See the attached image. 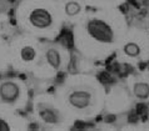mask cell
Segmentation results:
<instances>
[{
    "mask_svg": "<svg viewBox=\"0 0 149 131\" xmlns=\"http://www.w3.org/2000/svg\"><path fill=\"white\" fill-rule=\"evenodd\" d=\"M35 56H36V51L30 45H26V46L22 48V50H20V58L25 63H31L35 59Z\"/></svg>",
    "mask_w": 149,
    "mask_h": 131,
    "instance_id": "8",
    "label": "cell"
},
{
    "mask_svg": "<svg viewBox=\"0 0 149 131\" xmlns=\"http://www.w3.org/2000/svg\"><path fill=\"white\" fill-rule=\"evenodd\" d=\"M68 102L74 109L84 110L92 104V94L86 90H75L69 94Z\"/></svg>",
    "mask_w": 149,
    "mask_h": 131,
    "instance_id": "3",
    "label": "cell"
},
{
    "mask_svg": "<svg viewBox=\"0 0 149 131\" xmlns=\"http://www.w3.org/2000/svg\"><path fill=\"white\" fill-rule=\"evenodd\" d=\"M29 23L33 28H36V29H49L53 25V15L48 9L35 8L29 14Z\"/></svg>",
    "mask_w": 149,
    "mask_h": 131,
    "instance_id": "2",
    "label": "cell"
},
{
    "mask_svg": "<svg viewBox=\"0 0 149 131\" xmlns=\"http://www.w3.org/2000/svg\"><path fill=\"white\" fill-rule=\"evenodd\" d=\"M124 52H125V55L130 56V58H136L139 54H140V48L138 44L135 43H128L124 45Z\"/></svg>",
    "mask_w": 149,
    "mask_h": 131,
    "instance_id": "10",
    "label": "cell"
},
{
    "mask_svg": "<svg viewBox=\"0 0 149 131\" xmlns=\"http://www.w3.org/2000/svg\"><path fill=\"white\" fill-rule=\"evenodd\" d=\"M80 11H81V5L78 1L72 0V1H68L65 4V13H67V15L75 16V15L79 14Z\"/></svg>",
    "mask_w": 149,
    "mask_h": 131,
    "instance_id": "9",
    "label": "cell"
},
{
    "mask_svg": "<svg viewBox=\"0 0 149 131\" xmlns=\"http://www.w3.org/2000/svg\"><path fill=\"white\" fill-rule=\"evenodd\" d=\"M9 130H10L9 124H8L5 120L0 119V131H9Z\"/></svg>",
    "mask_w": 149,
    "mask_h": 131,
    "instance_id": "11",
    "label": "cell"
},
{
    "mask_svg": "<svg viewBox=\"0 0 149 131\" xmlns=\"http://www.w3.org/2000/svg\"><path fill=\"white\" fill-rule=\"evenodd\" d=\"M86 32L95 41L102 44H111L114 41V30L103 19L93 18L86 23Z\"/></svg>",
    "mask_w": 149,
    "mask_h": 131,
    "instance_id": "1",
    "label": "cell"
},
{
    "mask_svg": "<svg viewBox=\"0 0 149 131\" xmlns=\"http://www.w3.org/2000/svg\"><path fill=\"white\" fill-rule=\"evenodd\" d=\"M47 61L48 64L50 65V66L53 69H55V70H58V69L60 68V64H61V56L59 54V51L56 50V49H49V50L47 51Z\"/></svg>",
    "mask_w": 149,
    "mask_h": 131,
    "instance_id": "6",
    "label": "cell"
},
{
    "mask_svg": "<svg viewBox=\"0 0 149 131\" xmlns=\"http://www.w3.org/2000/svg\"><path fill=\"white\" fill-rule=\"evenodd\" d=\"M20 96V88L13 81H5L0 85V99L8 104H14Z\"/></svg>",
    "mask_w": 149,
    "mask_h": 131,
    "instance_id": "4",
    "label": "cell"
},
{
    "mask_svg": "<svg viewBox=\"0 0 149 131\" xmlns=\"http://www.w3.org/2000/svg\"><path fill=\"white\" fill-rule=\"evenodd\" d=\"M134 95L140 100H146L149 97V84L147 83H135L133 86Z\"/></svg>",
    "mask_w": 149,
    "mask_h": 131,
    "instance_id": "7",
    "label": "cell"
},
{
    "mask_svg": "<svg viewBox=\"0 0 149 131\" xmlns=\"http://www.w3.org/2000/svg\"><path fill=\"white\" fill-rule=\"evenodd\" d=\"M38 114H39V117L44 122H47V124H58V122L60 121L59 112H58L54 108H52V106H48L44 104L39 105Z\"/></svg>",
    "mask_w": 149,
    "mask_h": 131,
    "instance_id": "5",
    "label": "cell"
}]
</instances>
